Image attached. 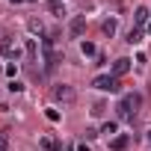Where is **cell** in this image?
<instances>
[{"label": "cell", "mask_w": 151, "mask_h": 151, "mask_svg": "<svg viewBox=\"0 0 151 151\" xmlns=\"http://www.w3.org/2000/svg\"><path fill=\"white\" fill-rule=\"evenodd\" d=\"M139 107H142V95H136V92H130V95H124L122 101H119V119H133L136 113H139Z\"/></svg>", "instance_id": "cell-1"}, {"label": "cell", "mask_w": 151, "mask_h": 151, "mask_svg": "<svg viewBox=\"0 0 151 151\" xmlns=\"http://www.w3.org/2000/svg\"><path fill=\"white\" fill-rule=\"evenodd\" d=\"M92 86L101 89V92H119V89H122V83H119L116 74H98V77L92 80Z\"/></svg>", "instance_id": "cell-2"}, {"label": "cell", "mask_w": 151, "mask_h": 151, "mask_svg": "<svg viewBox=\"0 0 151 151\" xmlns=\"http://www.w3.org/2000/svg\"><path fill=\"white\" fill-rule=\"evenodd\" d=\"M42 50H45V71H53L59 62V53L53 50V39H42Z\"/></svg>", "instance_id": "cell-3"}, {"label": "cell", "mask_w": 151, "mask_h": 151, "mask_svg": "<svg viewBox=\"0 0 151 151\" xmlns=\"http://www.w3.org/2000/svg\"><path fill=\"white\" fill-rule=\"evenodd\" d=\"M0 53H3V56H9V59H18V53H21V47H18L15 42H9V39H3V42H0Z\"/></svg>", "instance_id": "cell-4"}, {"label": "cell", "mask_w": 151, "mask_h": 151, "mask_svg": "<svg viewBox=\"0 0 151 151\" xmlns=\"http://www.w3.org/2000/svg\"><path fill=\"white\" fill-rule=\"evenodd\" d=\"M53 98H56V101H65V104H68V101H74V89H71L68 83H62V86H56V89H53Z\"/></svg>", "instance_id": "cell-5"}, {"label": "cell", "mask_w": 151, "mask_h": 151, "mask_svg": "<svg viewBox=\"0 0 151 151\" xmlns=\"http://www.w3.org/2000/svg\"><path fill=\"white\" fill-rule=\"evenodd\" d=\"M107 145H110V151H124V148L130 145V136H127V133H119V136H113Z\"/></svg>", "instance_id": "cell-6"}, {"label": "cell", "mask_w": 151, "mask_h": 151, "mask_svg": "<svg viewBox=\"0 0 151 151\" xmlns=\"http://www.w3.org/2000/svg\"><path fill=\"white\" fill-rule=\"evenodd\" d=\"M47 12L56 15V18H65V15H68V9H65L62 0H47Z\"/></svg>", "instance_id": "cell-7"}, {"label": "cell", "mask_w": 151, "mask_h": 151, "mask_svg": "<svg viewBox=\"0 0 151 151\" xmlns=\"http://www.w3.org/2000/svg\"><path fill=\"white\" fill-rule=\"evenodd\" d=\"M68 30H71V36H77V39H80V36L86 33V18H83V15H77V18L71 21V27H68Z\"/></svg>", "instance_id": "cell-8"}, {"label": "cell", "mask_w": 151, "mask_h": 151, "mask_svg": "<svg viewBox=\"0 0 151 151\" xmlns=\"http://www.w3.org/2000/svg\"><path fill=\"white\" fill-rule=\"evenodd\" d=\"M127 71H130V59L127 56H122V59L113 62V74H116V77H122V74H127Z\"/></svg>", "instance_id": "cell-9"}, {"label": "cell", "mask_w": 151, "mask_h": 151, "mask_svg": "<svg viewBox=\"0 0 151 151\" xmlns=\"http://www.w3.org/2000/svg\"><path fill=\"white\" fill-rule=\"evenodd\" d=\"M148 18H151V12H148V9H145V6H139V9H136V12H133V24H136V27H139V30H142V27H145V24H148Z\"/></svg>", "instance_id": "cell-10"}, {"label": "cell", "mask_w": 151, "mask_h": 151, "mask_svg": "<svg viewBox=\"0 0 151 151\" xmlns=\"http://www.w3.org/2000/svg\"><path fill=\"white\" fill-rule=\"evenodd\" d=\"M39 145H42L45 151H62V145H59V139H56V136H42V139H39Z\"/></svg>", "instance_id": "cell-11"}, {"label": "cell", "mask_w": 151, "mask_h": 151, "mask_svg": "<svg viewBox=\"0 0 151 151\" xmlns=\"http://www.w3.org/2000/svg\"><path fill=\"white\" fill-rule=\"evenodd\" d=\"M101 133H104V136H107V142H110L113 136H119V124H116V122H107V124L101 127Z\"/></svg>", "instance_id": "cell-12"}, {"label": "cell", "mask_w": 151, "mask_h": 151, "mask_svg": "<svg viewBox=\"0 0 151 151\" xmlns=\"http://www.w3.org/2000/svg\"><path fill=\"white\" fill-rule=\"evenodd\" d=\"M139 42H142V30H139V27H133V30L127 33V45H139Z\"/></svg>", "instance_id": "cell-13"}, {"label": "cell", "mask_w": 151, "mask_h": 151, "mask_svg": "<svg viewBox=\"0 0 151 151\" xmlns=\"http://www.w3.org/2000/svg\"><path fill=\"white\" fill-rule=\"evenodd\" d=\"M80 53H83V56H95V53H98V47H95L92 42H80Z\"/></svg>", "instance_id": "cell-14"}, {"label": "cell", "mask_w": 151, "mask_h": 151, "mask_svg": "<svg viewBox=\"0 0 151 151\" xmlns=\"http://www.w3.org/2000/svg\"><path fill=\"white\" fill-rule=\"evenodd\" d=\"M101 30H104V36H113V33H116V18L104 21V27H101Z\"/></svg>", "instance_id": "cell-15"}, {"label": "cell", "mask_w": 151, "mask_h": 151, "mask_svg": "<svg viewBox=\"0 0 151 151\" xmlns=\"http://www.w3.org/2000/svg\"><path fill=\"white\" fill-rule=\"evenodd\" d=\"M45 116H47V122H59V119H62V116H59V110H53V107H50V110H45Z\"/></svg>", "instance_id": "cell-16"}, {"label": "cell", "mask_w": 151, "mask_h": 151, "mask_svg": "<svg viewBox=\"0 0 151 151\" xmlns=\"http://www.w3.org/2000/svg\"><path fill=\"white\" fill-rule=\"evenodd\" d=\"M6 148H9V133L0 130V151H6Z\"/></svg>", "instance_id": "cell-17"}, {"label": "cell", "mask_w": 151, "mask_h": 151, "mask_svg": "<svg viewBox=\"0 0 151 151\" xmlns=\"http://www.w3.org/2000/svg\"><path fill=\"white\" fill-rule=\"evenodd\" d=\"M27 56L36 59V42H33V39H27Z\"/></svg>", "instance_id": "cell-18"}, {"label": "cell", "mask_w": 151, "mask_h": 151, "mask_svg": "<svg viewBox=\"0 0 151 151\" xmlns=\"http://www.w3.org/2000/svg\"><path fill=\"white\" fill-rule=\"evenodd\" d=\"M9 92H24V83L21 80H9Z\"/></svg>", "instance_id": "cell-19"}, {"label": "cell", "mask_w": 151, "mask_h": 151, "mask_svg": "<svg viewBox=\"0 0 151 151\" xmlns=\"http://www.w3.org/2000/svg\"><path fill=\"white\" fill-rule=\"evenodd\" d=\"M15 71H18V65H12V62H9V65H6V74H9L12 80H15Z\"/></svg>", "instance_id": "cell-20"}, {"label": "cell", "mask_w": 151, "mask_h": 151, "mask_svg": "<svg viewBox=\"0 0 151 151\" xmlns=\"http://www.w3.org/2000/svg\"><path fill=\"white\" fill-rule=\"evenodd\" d=\"M30 30H33V33H42V30H45V27H42V24H39V21H30Z\"/></svg>", "instance_id": "cell-21"}, {"label": "cell", "mask_w": 151, "mask_h": 151, "mask_svg": "<svg viewBox=\"0 0 151 151\" xmlns=\"http://www.w3.org/2000/svg\"><path fill=\"white\" fill-rule=\"evenodd\" d=\"M77 151H92V148H89L86 142H80V145H77Z\"/></svg>", "instance_id": "cell-22"}, {"label": "cell", "mask_w": 151, "mask_h": 151, "mask_svg": "<svg viewBox=\"0 0 151 151\" xmlns=\"http://www.w3.org/2000/svg\"><path fill=\"white\" fill-rule=\"evenodd\" d=\"M9 3H30V0H9Z\"/></svg>", "instance_id": "cell-23"}, {"label": "cell", "mask_w": 151, "mask_h": 151, "mask_svg": "<svg viewBox=\"0 0 151 151\" xmlns=\"http://www.w3.org/2000/svg\"><path fill=\"white\" fill-rule=\"evenodd\" d=\"M148 33H151V21H148Z\"/></svg>", "instance_id": "cell-24"}, {"label": "cell", "mask_w": 151, "mask_h": 151, "mask_svg": "<svg viewBox=\"0 0 151 151\" xmlns=\"http://www.w3.org/2000/svg\"><path fill=\"white\" fill-rule=\"evenodd\" d=\"M68 151H71V148H68Z\"/></svg>", "instance_id": "cell-25"}]
</instances>
